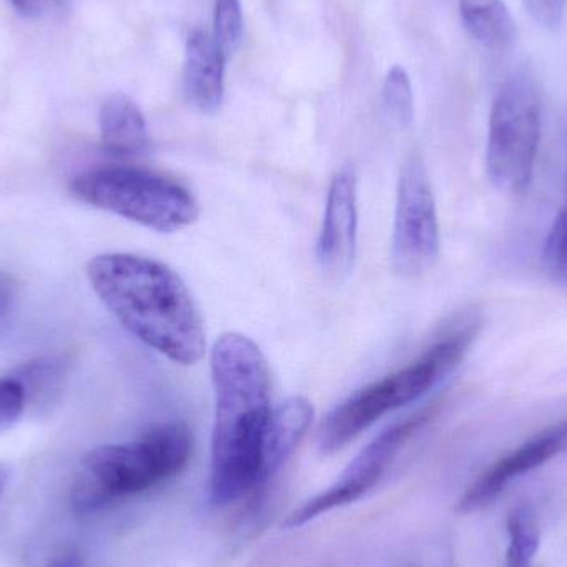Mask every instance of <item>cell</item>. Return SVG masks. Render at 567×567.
Wrapping results in <instances>:
<instances>
[{"label":"cell","instance_id":"cell-1","mask_svg":"<svg viewBox=\"0 0 567 567\" xmlns=\"http://www.w3.org/2000/svg\"><path fill=\"white\" fill-rule=\"evenodd\" d=\"M215 425L209 495L218 506L238 502L266 485L262 468L271 419V373L255 340L226 332L212 350Z\"/></svg>","mask_w":567,"mask_h":567},{"label":"cell","instance_id":"cell-2","mask_svg":"<svg viewBox=\"0 0 567 567\" xmlns=\"http://www.w3.org/2000/svg\"><path fill=\"white\" fill-rule=\"evenodd\" d=\"M93 290L136 339L179 365L205 357L202 312L185 281L165 262L110 252L86 266Z\"/></svg>","mask_w":567,"mask_h":567},{"label":"cell","instance_id":"cell-3","mask_svg":"<svg viewBox=\"0 0 567 567\" xmlns=\"http://www.w3.org/2000/svg\"><path fill=\"white\" fill-rule=\"evenodd\" d=\"M192 450L193 435L183 422L162 423L125 445L96 446L83 458L73 506L90 513L146 492L178 475L188 465Z\"/></svg>","mask_w":567,"mask_h":567},{"label":"cell","instance_id":"cell-4","mask_svg":"<svg viewBox=\"0 0 567 567\" xmlns=\"http://www.w3.org/2000/svg\"><path fill=\"white\" fill-rule=\"evenodd\" d=\"M476 323L470 322V326L449 333L419 359L343 400L320 425V450L323 453L340 452L386 413L402 409L435 389L465 359L478 336Z\"/></svg>","mask_w":567,"mask_h":567},{"label":"cell","instance_id":"cell-5","mask_svg":"<svg viewBox=\"0 0 567 567\" xmlns=\"http://www.w3.org/2000/svg\"><path fill=\"white\" fill-rule=\"evenodd\" d=\"M72 195L86 205L122 216L158 233H176L198 219L193 193L158 173L112 166L76 176Z\"/></svg>","mask_w":567,"mask_h":567},{"label":"cell","instance_id":"cell-6","mask_svg":"<svg viewBox=\"0 0 567 567\" xmlns=\"http://www.w3.org/2000/svg\"><path fill=\"white\" fill-rule=\"evenodd\" d=\"M542 142V102L525 76H513L496 93L489 113L486 172L503 193L532 185Z\"/></svg>","mask_w":567,"mask_h":567},{"label":"cell","instance_id":"cell-7","mask_svg":"<svg viewBox=\"0 0 567 567\" xmlns=\"http://www.w3.org/2000/svg\"><path fill=\"white\" fill-rule=\"evenodd\" d=\"M392 266L399 275L429 271L440 255V223L432 182L422 156L403 163L396 186Z\"/></svg>","mask_w":567,"mask_h":567},{"label":"cell","instance_id":"cell-8","mask_svg":"<svg viewBox=\"0 0 567 567\" xmlns=\"http://www.w3.org/2000/svg\"><path fill=\"white\" fill-rule=\"evenodd\" d=\"M435 412L436 405L426 406V409L410 415L409 419L383 430L352 460V463L343 470L342 475L332 486L293 509L282 523L284 528H302L319 516L327 515L342 506L352 505L363 498L367 493L372 492L385 475L389 466L392 465L395 456L399 455L400 450L435 415Z\"/></svg>","mask_w":567,"mask_h":567},{"label":"cell","instance_id":"cell-9","mask_svg":"<svg viewBox=\"0 0 567 567\" xmlns=\"http://www.w3.org/2000/svg\"><path fill=\"white\" fill-rule=\"evenodd\" d=\"M567 450V419L523 443L515 452L498 460L468 486L456 503V513L472 515L496 502L515 480L546 465Z\"/></svg>","mask_w":567,"mask_h":567},{"label":"cell","instance_id":"cell-10","mask_svg":"<svg viewBox=\"0 0 567 567\" xmlns=\"http://www.w3.org/2000/svg\"><path fill=\"white\" fill-rule=\"evenodd\" d=\"M357 175L346 166L333 175L327 193L322 228L317 239L320 268L333 278L349 275L357 255Z\"/></svg>","mask_w":567,"mask_h":567},{"label":"cell","instance_id":"cell-11","mask_svg":"<svg viewBox=\"0 0 567 567\" xmlns=\"http://www.w3.org/2000/svg\"><path fill=\"white\" fill-rule=\"evenodd\" d=\"M226 60L212 33L195 30L186 40L183 92L198 112L212 115L221 109Z\"/></svg>","mask_w":567,"mask_h":567},{"label":"cell","instance_id":"cell-12","mask_svg":"<svg viewBox=\"0 0 567 567\" xmlns=\"http://www.w3.org/2000/svg\"><path fill=\"white\" fill-rule=\"evenodd\" d=\"M313 413L316 410L312 402L306 396H290L278 409L272 410L268 430H266L265 450H262L266 483L293 455L312 425Z\"/></svg>","mask_w":567,"mask_h":567},{"label":"cell","instance_id":"cell-13","mask_svg":"<svg viewBox=\"0 0 567 567\" xmlns=\"http://www.w3.org/2000/svg\"><path fill=\"white\" fill-rule=\"evenodd\" d=\"M102 143L115 155H136L148 146V126L135 100L113 93L100 110Z\"/></svg>","mask_w":567,"mask_h":567},{"label":"cell","instance_id":"cell-14","mask_svg":"<svg viewBox=\"0 0 567 567\" xmlns=\"http://www.w3.org/2000/svg\"><path fill=\"white\" fill-rule=\"evenodd\" d=\"M460 17L470 35L492 52L515 45L518 30L505 0H460Z\"/></svg>","mask_w":567,"mask_h":567},{"label":"cell","instance_id":"cell-15","mask_svg":"<svg viewBox=\"0 0 567 567\" xmlns=\"http://www.w3.org/2000/svg\"><path fill=\"white\" fill-rule=\"evenodd\" d=\"M506 526H508L509 536L506 567H532L542 542L535 513L528 506L512 509L506 519Z\"/></svg>","mask_w":567,"mask_h":567},{"label":"cell","instance_id":"cell-16","mask_svg":"<svg viewBox=\"0 0 567 567\" xmlns=\"http://www.w3.org/2000/svg\"><path fill=\"white\" fill-rule=\"evenodd\" d=\"M383 112L395 128L405 130L412 125L413 89L409 72L402 65H393L386 72L382 86Z\"/></svg>","mask_w":567,"mask_h":567},{"label":"cell","instance_id":"cell-17","mask_svg":"<svg viewBox=\"0 0 567 567\" xmlns=\"http://www.w3.org/2000/svg\"><path fill=\"white\" fill-rule=\"evenodd\" d=\"M245 33V16L239 0H216L213 13V39L226 56L239 49Z\"/></svg>","mask_w":567,"mask_h":567},{"label":"cell","instance_id":"cell-18","mask_svg":"<svg viewBox=\"0 0 567 567\" xmlns=\"http://www.w3.org/2000/svg\"><path fill=\"white\" fill-rule=\"evenodd\" d=\"M548 275L553 281L567 286V203L556 216L543 249Z\"/></svg>","mask_w":567,"mask_h":567},{"label":"cell","instance_id":"cell-19","mask_svg":"<svg viewBox=\"0 0 567 567\" xmlns=\"http://www.w3.org/2000/svg\"><path fill=\"white\" fill-rule=\"evenodd\" d=\"M27 392L16 377L0 379V433L12 429L25 409Z\"/></svg>","mask_w":567,"mask_h":567},{"label":"cell","instance_id":"cell-20","mask_svg":"<svg viewBox=\"0 0 567 567\" xmlns=\"http://www.w3.org/2000/svg\"><path fill=\"white\" fill-rule=\"evenodd\" d=\"M526 12L546 30H558L565 20L566 0H525Z\"/></svg>","mask_w":567,"mask_h":567},{"label":"cell","instance_id":"cell-21","mask_svg":"<svg viewBox=\"0 0 567 567\" xmlns=\"http://www.w3.org/2000/svg\"><path fill=\"white\" fill-rule=\"evenodd\" d=\"M9 2L22 16L42 19V17H52L63 12L69 0H9Z\"/></svg>","mask_w":567,"mask_h":567},{"label":"cell","instance_id":"cell-22","mask_svg":"<svg viewBox=\"0 0 567 567\" xmlns=\"http://www.w3.org/2000/svg\"><path fill=\"white\" fill-rule=\"evenodd\" d=\"M47 567H85L82 555L75 549H63L59 555L50 558Z\"/></svg>","mask_w":567,"mask_h":567},{"label":"cell","instance_id":"cell-23","mask_svg":"<svg viewBox=\"0 0 567 567\" xmlns=\"http://www.w3.org/2000/svg\"><path fill=\"white\" fill-rule=\"evenodd\" d=\"M13 300V281L9 275L0 271V320L9 312L10 303Z\"/></svg>","mask_w":567,"mask_h":567},{"label":"cell","instance_id":"cell-24","mask_svg":"<svg viewBox=\"0 0 567 567\" xmlns=\"http://www.w3.org/2000/svg\"><path fill=\"white\" fill-rule=\"evenodd\" d=\"M10 480V470L9 466L0 463V496H2L3 489H6L7 483Z\"/></svg>","mask_w":567,"mask_h":567}]
</instances>
